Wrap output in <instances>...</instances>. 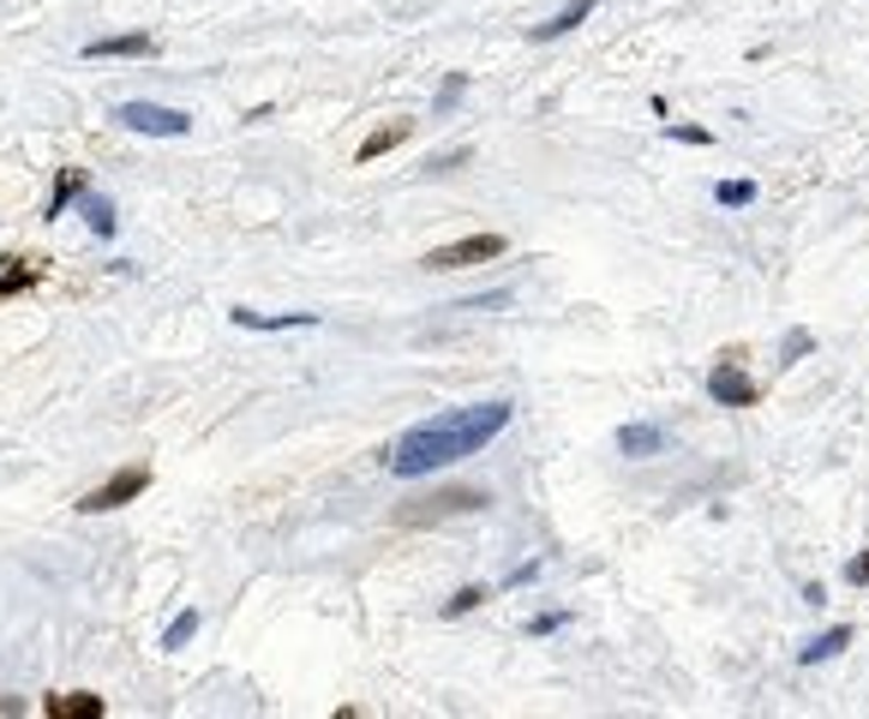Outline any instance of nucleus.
Segmentation results:
<instances>
[{
	"label": "nucleus",
	"mask_w": 869,
	"mask_h": 719,
	"mask_svg": "<svg viewBox=\"0 0 869 719\" xmlns=\"http://www.w3.org/2000/svg\"><path fill=\"white\" fill-rule=\"evenodd\" d=\"M510 425V402H480V408H462V414H444V420H426L415 432L396 438L390 450V474L402 480H420L432 468H450L462 456H480L498 432Z\"/></svg>",
	"instance_id": "obj_1"
},
{
	"label": "nucleus",
	"mask_w": 869,
	"mask_h": 719,
	"mask_svg": "<svg viewBox=\"0 0 869 719\" xmlns=\"http://www.w3.org/2000/svg\"><path fill=\"white\" fill-rule=\"evenodd\" d=\"M114 121H121L126 132H144V138H186V132H193V114L162 109V102H121Z\"/></svg>",
	"instance_id": "obj_2"
},
{
	"label": "nucleus",
	"mask_w": 869,
	"mask_h": 719,
	"mask_svg": "<svg viewBox=\"0 0 869 719\" xmlns=\"http://www.w3.org/2000/svg\"><path fill=\"white\" fill-rule=\"evenodd\" d=\"M492 258H504V234H468V240L432 246L426 270H468V264H492Z\"/></svg>",
	"instance_id": "obj_3"
},
{
	"label": "nucleus",
	"mask_w": 869,
	"mask_h": 719,
	"mask_svg": "<svg viewBox=\"0 0 869 719\" xmlns=\"http://www.w3.org/2000/svg\"><path fill=\"white\" fill-rule=\"evenodd\" d=\"M144 486H151V468L132 462V468H121V474L102 480L96 492H84V497H79V510H84V516H96V510H121V504H132V497H139Z\"/></svg>",
	"instance_id": "obj_4"
},
{
	"label": "nucleus",
	"mask_w": 869,
	"mask_h": 719,
	"mask_svg": "<svg viewBox=\"0 0 869 719\" xmlns=\"http://www.w3.org/2000/svg\"><path fill=\"white\" fill-rule=\"evenodd\" d=\"M708 396H714L719 408H756L761 402V390L738 372V360H719L714 366V372H708Z\"/></svg>",
	"instance_id": "obj_5"
},
{
	"label": "nucleus",
	"mask_w": 869,
	"mask_h": 719,
	"mask_svg": "<svg viewBox=\"0 0 869 719\" xmlns=\"http://www.w3.org/2000/svg\"><path fill=\"white\" fill-rule=\"evenodd\" d=\"M492 497L474 492V486H456V492H432L426 497V510H408L402 522H432V516H474V510H485Z\"/></svg>",
	"instance_id": "obj_6"
},
{
	"label": "nucleus",
	"mask_w": 869,
	"mask_h": 719,
	"mask_svg": "<svg viewBox=\"0 0 869 719\" xmlns=\"http://www.w3.org/2000/svg\"><path fill=\"white\" fill-rule=\"evenodd\" d=\"M594 7H600V0H570V7H564V12H552L546 24H528V42H558V37H570L576 24L594 19Z\"/></svg>",
	"instance_id": "obj_7"
},
{
	"label": "nucleus",
	"mask_w": 869,
	"mask_h": 719,
	"mask_svg": "<svg viewBox=\"0 0 869 719\" xmlns=\"http://www.w3.org/2000/svg\"><path fill=\"white\" fill-rule=\"evenodd\" d=\"M234 325L241 330H313L318 312H253V306H234Z\"/></svg>",
	"instance_id": "obj_8"
},
{
	"label": "nucleus",
	"mask_w": 869,
	"mask_h": 719,
	"mask_svg": "<svg viewBox=\"0 0 869 719\" xmlns=\"http://www.w3.org/2000/svg\"><path fill=\"white\" fill-rule=\"evenodd\" d=\"M132 54H151V37L126 31V37H96L84 42V61H132Z\"/></svg>",
	"instance_id": "obj_9"
},
{
	"label": "nucleus",
	"mask_w": 869,
	"mask_h": 719,
	"mask_svg": "<svg viewBox=\"0 0 869 719\" xmlns=\"http://www.w3.org/2000/svg\"><path fill=\"white\" fill-rule=\"evenodd\" d=\"M617 450H624V456H660V450H666V432H660V425H624V432H617Z\"/></svg>",
	"instance_id": "obj_10"
},
{
	"label": "nucleus",
	"mask_w": 869,
	"mask_h": 719,
	"mask_svg": "<svg viewBox=\"0 0 869 719\" xmlns=\"http://www.w3.org/2000/svg\"><path fill=\"white\" fill-rule=\"evenodd\" d=\"M846 648H851V629L834 624V629H821V636L804 648V666H821V659H834V654H846Z\"/></svg>",
	"instance_id": "obj_11"
},
{
	"label": "nucleus",
	"mask_w": 869,
	"mask_h": 719,
	"mask_svg": "<svg viewBox=\"0 0 869 719\" xmlns=\"http://www.w3.org/2000/svg\"><path fill=\"white\" fill-rule=\"evenodd\" d=\"M49 713H61V719H102V696H91V689H72L67 701H49Z\"/></svg>",
	"instance_id": "obj_12"
},
{
	"label": "nucleus",
	"mask_w": 869,
	"mask_h": 719,
	"mask_svg": "<svg viewBox=\"0 0 869 719\" xmlns=\"http://www.w3.org/2000/svg\"><path fill=\"white\" fill-rule=\"evenodd\" d=\"M402 138H408V121H396V126H378L372 138L360 144V163H378V156H385V151H396V144H402Z\"/></svg>",
	"instance_id": "obj_13"
},
{
	"label": "nucleus",
	"mask_w": 869,
	"mask_h": 719,
	"mask_svg": "<svg viewBox=\"0 0 869 719\" xmlns=\"http://www.w3.org/2000/svg\"><path fill=\"white\" fill-rule=\"evenodd\" d=\"M714 198L726 204V210H749V204H756V181H719Z\"/></svg>",
	"instance_id": "obj_14"
},
{
	"label": "nucleus",
	"mask_w": 869,
	"mask_h": 719,
	"mask_svg": "<svg viewBox=\"0 0 869 719\" xmlns=\"http://www.w3.org/2000/svg\"><path fill=\"white\" fill-rule=\"evenodd\" d=\"M492 599V588H456L450 599H444V618H468L474 606H485Z\"/></svg>",
	"instance_id": "obj_15"
},
{
	"label": "nucleus",
	"mask_w": 869,
	"mask_h": 719,
	"mask_svg": "<svg viewBox=\"0 0 869 719\" xmlns=\"http://www.w3.org/2000/svg\"><path fill=\"white\" fill-rule=\"evenodd\" d=\"M193 636H198V612H181V618L162 629V648H186Z\"/></svg>",
	"instance_id": "obj_16"
},
{
	"label": "nucleus",
	"mask_w": 869,
	"mask_h": 719,
	"mask_svg": "<svg viewBox=\"0 0 869 719\" xmlns=\"http://www.w3.org/2000/svg\"><path fill=\"white\" fill-rule=\"evenodd\" d=\"M809 348H816V336H809V330H786V342H779V366H798Z\"/></svg>",
	"instance_id": "obj_17"
},
{
	"label": "nucleus",
	"mask_w": 869,
	"mask_h": 719,
	"mask_svg": "<svg viewBox=\"0 0 869 719\" xmlns=\"http://www.w3.org/2000/svg\"><path fill=\"white\" fill-rule=\"evenodd\" d=\"M84 216H91V228L102 234V240L114 234V204L109 198H84Z\"/></svg>",
	"instance_id": "obj_18"
},
{
	"label": "nucleus",
	"mask_w": 869,
	"mask_h": 719,
	"mask_svg": "<svg viewBox=\"0 0 869 719\" xmlns=\"http://www.w3.org/2000/svg\"><path fill=\"white\" fill-rule=\"evenodd\" d=\"M672 138H677V144H714V132H708V126H684V121H672Z\"/></svg>",
	"instance_id": "obj_19"
},
{
	"label": "nucleus",
	"mask_w": 869,
	"mask_h": 719,
	"mask_svg": "<svg viewBox=\"0 0 869 719\" xmlns=\"http://www.w3.org/2000/svg\"><path fill=\"white\" fill-rule=\"evenodd\" d=\"M79 186H84V181H79V174H67V181H61V193H54V198H49V216H61V210H67V198H72V193H79Z\"/></svg>",
	"instance_id": "obj_20"
},
{
	"label": "nucleus",
	"mask_w": 869,
	"mask_h": 719,
	"mask_svg": "<svg viewBox=\"0 0 869 719\" xmlns=\"http://www.w3.org/2000/svg\"><path fill=\"white\" fill-rule=\"evenodd\" d=\"M846 582H851V588H869V552H858L846 564Z\"/></svg>",
	"instance_id": "obj_21"
},
{
	"label": "nucleus",
	"mask_w": 869,
	"mask_h": 719,
	"mask_svg": "<svg viewBox=\"0 0 869 719\" xmlns=\"http://www.w3.org/2000/svg\"><path fill=\"white\" fill-rule=\"evenodd\" d=\"M37 283V270H12V276H0V295H19V288H31Z\"/></svg>",
	"instance_id": "obj_22"
},
{
	"label": "nucleus",
	"mask_w": 869,
	"mask_h": 719,
	"mask_svg": "<svg viewBox=\"0 0 869 719\" xmlns=\"http://www.w3.org/2000/svg\"><path fill=\"white\" fill-rule=\"evenodd\" d=\"M510 300V288H498V295H474V300H462V312H485V306H504Z\"/></svg>",
	"instance_id": "obj_23"
},
{
	"label": "nucleus",
	"mask_w": 869,
	"mask_h": 719,
	"mask_svg": "<svg viewBox=\"0 0 869 719\" xmlns=\"http://www.w3.org/2000/svg\"><path fill=\"white\" fill-rule=\"evenodd\" d=\"M534 576H540V564H515L510 576H504V588H528V582H534Z\"/></svg>",
	"instance_id": "obj_24"
},
{
	"label": "nucleus",
	"mask_w": 869,
	"mask_h": 719,
	"mask_svg": "<svg viewBox=\"0 0 869 719\" xmlns=\"http://www.w3.org/2000/svg\"><path fill=\"white\" fill-rule=\"evenodd\" d=\"M570 612H546V618H534V636H552V629H564Z\"/></svg>",
	"instance_id": "obj_25"
},
{
	"label": "nucleus",
	"mask_w": 869,
	"mask_h": 719,
	"mask_svg": "<svg viewBox=\"0 0 869 719\" xmlns=\"http://www.w3.org/2000/svg\"><path fill=\"white\" fill-rule=\"evenodd\" d=\"M468 163V151H450V156H438V163H426L432 174H450V168H462Z\"/></svg>",
	"instance_id": "obj_26"
},
{
	"label": "nucleus",
	"mask_w": 869,
	"mask_h": 719,
	"mask_svg": "<svg viewBox=\"0 0 869 719\" xmlns=\"http://www.w3.org/2000/svg\"><path fill=\"white\" fill-rule=\"evenodd\" d=\"M462 84H468V79H462V72H456V79L444 84V96H438V109H450V102H456V96H462Z\"/></svg>",
	"instance_id": "obj_27"
}]
</instances>
